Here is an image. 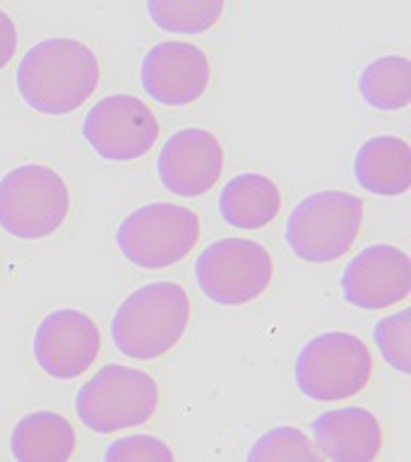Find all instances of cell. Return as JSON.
Returning a JSON list of instances; mask_svg holds the SVG:
<instances>
[{
	"label": "cell",
	"instance_id": "3957f363",
	"mask_svg": "<svg viewBox=\"0 0 411 462\" xmlns=\"http://www.w3.org/2000/svg\"><path fill=\"white\" fill-rule=\"evenodd\" d=\"M159 383L142 368L106 364L78 390L75 411L94 433L108 436L147 424L157 414Z\"/></svg>",
	"mask_w": 411,
	"mask_h": 462
},
{
	"label": "cell",
	"instance_id": "4fadbf2b",
	"mask_svg": "<svg viewBox=\"0 0 411 462\" xmlns=\"http://www.w3.org/2000/svg\"><path fill=\"white\" fill-rule=\"evenodd\" d=\"M161 186L178 198H200L219 183L224 147L212 130L183 128L173 133L157 157Z\"/></svg>",
	"mask_w": 411,
	"mask_h": 462
},
{
	"label": "cell",
	"instance_id": "2e32d148",
	"mask_svg": "<svg viewBox=\"0 0 411 462\" xmlns=\"http://www.w3.org/2000/svg\"><path fill=\"white\" fill-rule=\"evenodd\" d=\"M279 212L281 190L265 173H238L219 193V215L238 231L265 229Z\"/></svg>",
	"mask_w": 411,
	"mask_h": 462
},
{
	"label": "cell",
	"instance_id": "9a60e30c",
	"mask_svg": "<svg viewBox=\"0 0 411 462\" xmlns=\"http://www.w3.org/2000/svg\"><path fill=\"white\" fill-rule=\"evenodd\" d=\"M353 176L363 190L380 198H399L411 186V147L404 137L375 135L353 157Z\"/></svg>",
	"mask_w": 411,
	"mask_h": 462
},
{
	"label": "cell",
	"instance_id": "7a4b0ae2",
	"mask_svg": "<svg viewBox=\"0 0 411 462\" xmlns=\"http://www.w3.org/2000/svg\"><path fill=\"white\" fill-rule=\"evenodd\" d=\"M190 296L178 282L159 280L135 289L111 318L115 349L135 361L161 359L186 337Z\"/></svg>",
	"mask_w": 411,
	"mask_h": 462
},
{
	"label": "cell",
	"instance_id": "7402d4cb",
	"mask_svg": "<svg viewBox=\"0 0 411 462\" xmlns=\"http://www.w3.org/2000/svg\"><path fill=\"white\" fill-rule=\"evenodd\" d=\"M104 462H176V455L159 436L130 433L108 443Z\"/></svg>",
	"mask_w": 411,
	"mask_h": 462
},
{
	"label": "cell",
	"instance_id": "30bf717a",
	"mask_svg": "<svg viewBox=\"0 0 411 462\" xmlns=\"http://www.w3.org/2000/svg\"><path fill=\"white\" fill-rule=\"evenodd\" d=\"M101 352V330L89 313L56 309L34 332V359L56 381H75L94 366Z\"/></svg>",
	"mask_w": 411,
	"mask_h": 462
},
{
	"label": "cell",
	"instance_id": "d6986e66",
	"mask_svg": "<svg viewBox=\"0 0 411 462\" xmlns=\"http://www.w3.org/2000/svg\"><path fill=\"white\" fill-rule=\"evenodd\" d=\"M224 0H150L147 13L169 34H205L222 20Z\"/></svg>",
	"mask_w": 411,
	"mask_h": 462
},
{
	"label": "cell",
	"instance_id": "ffe728a7",
	"mask_svg": "<svg viewBox=\"0 0 411 462\" xmlns=\"http://www.w3.org/2000/svg\"><path fill=\"white\" fill-rule=\"evenodd\" d=\"M245 462H327L308 433L296 426H277L260 436Z\"/></svg>",
	"mask_w": 411,
	"mask_h": 462
},
{
	"label": "cell",
	"instance_id": "5b68a950",
	"mask_svg": "<svg viewBox=\"0 0 411 462\" xmlns=\"http://www.w3.org/2000/svg\"><path fill=\"white\" fill-rule=\"evenodd\" d=\"M70 215V188L39 162L14 166L0 179V226L22 241L53 236Z\"/></svg>",
	"mask_w": 411,
	"mask_h": 462
},
{
	"label": "cell",
	"instance_id": "ac0fdd59",
	"mask_svg": "<svg viewBox=\"0 0 411 462\" xmlns=\"http://www.w3.org/2000/svg\"><path fill=\"white\" fill-rule=\"evenodd\" d=\"M359 92L375 111H402L411 104L409 58L389 53L370 60L359 75Z\"/></svg>",
	"mask_w": 411,
	"mask_h": 462
},
{
	"label": "cell",
	"instance_id": "5bb4252c",
	"mask_svg": "<svg viewBox=\"0 0 411 462\" xmlns=\"http://www.w3.org/2000/svg\"><path fill=\"white\" fill-rule=\"evenodd\" d=\"M313 443L330 462H375L382 450L380 419L356 404L327 410L313 421Z\"/></svg>",
	"mask_w": 411,
	"mask_h": 462
},
{
	"label": "cell",
	"instance_id": "ba28073f",
	"mask_svg": "<svg viewBox=\"0 0 411 462\" xmlns=\"http://www.w3.org/2000/svg\"><path fill=\"white\" fill-rule=\"evenodd\" d=\"M274 280V260L252 238H219L195 260V282L209 301L243 306L265 294Z\"/></svg>",
	"mask_w": 411,
	"mask_h": 462
},
{
	"label": "cell",
	"instance_id": "52a82bcc",
	"mask_svg": "<svg viewBox=\"0 0 411 462\" xmlns=\"http://www.w3.org/2000/svg\"><path fill=\"white\" fill-rule=\"evenodd\" d=\"M200 241V217L176 202H150L130 212L115 231L123 258L142 270L178 265Z\"/></svg>",
	"mask_w": 411,
	"mask_h": 462
},
{
	"label": "cell",
	"instance_id": "9c48e42d",
	"mask_svg": "<svg viewBox=\"0 0 411 462\" xmlns=\"http://www.w3.org/2000/svg\"><path fill=\"white\" fill-rule=\"evenodd\" d=\"M82 135L101 159L123 164L150 154L161 135V123L132 94H108L87 111Z\"/></svg>",
	"mask_w": 411,
	"mask_h": 462
},
{
	"label": "cell",
	"instance_id": "603a6c76",
	"mask_svg": "<svg viewBox=\"0 0 411 462\" xmlns=\"http://www.w3.org/2000/svg\"><path fill=\"white\" fill-rule=\"evenodd\" d=\"M17 43H20L17 24H14L13 17L0 7V70L7 68V63L14 58V53H17Z\"/></svg>",
	"mask_w": 411,
	"mask_h": 462
},
{
	"label": "cell",
	"instance_id": "8fae6325",
	"mask_svg": "<svg viewBox=\"0 0 411 462\" xmlns=\"http://www.w3.org/2000/svg\"><path fill=\"white\" fill-rule=\"evenodd\" d=\"M411 291V260L392 244H373L359 251L342 273L344 301L361 310L392 309Z\"/></svg>",
	"mask_w": 411,
	"mask_h": 462
},
{
	"label": "cell",
	"instance_id": "44dd1931",
	"mask_svg": "<svg viewBox=\"0 0 411 462\" xmlns=\"http://www.w3.org/2000/svg\"><path fill=\"white\" fill-rule=\"evenodd\" d=\"M373 339L382 359L399 374L409 375L411 371V323L409 309H402L378 320L373 328Z\"/></svg>",
	"mask_w": 411,
	"mask_h": 462
},
{
	"label": "cell",
	"instance_id": "8992f818",
	"mask_svg": "<svg viewBox=\"0 0 411 462\" xmlns=\"http://www.w3.org/2000/svg\"><path fill=\"white\" fill-rule=\"evenodd\" d=\"M296 385L315 402H342L361 395L373 378V354L352 332H323L296 354Z\"/></svg>",
	"mask_w": 411,
	"mask_h": 462
},
{
	"label": "cell",
	"instance_id": "e0dca14e",
	"mask_svg": "<svg viewBox=\"0 0 411 462\" xmlns=\"http://www.w3.org/2000/svg\"><path fill=\"white\" fill-rule=\"evenodd\" d=\"M75 448V426L53 410L29 411L10 433L14 462H70Z\"/></svg>",
	"mask_w": 411,
	"mask_h": 462
},
{
	"label": "cell",
	"instance_id": "6da1fadb",
	"mask_svg": "<svg viewBox=\"0 0 411 462\" xmlns=\"http://www.w3.org/2000/svg\"><path fill=\"white\" fill-rule=\"evenodd\" d=\"M17 89L32 111L68 116L85 106L101 79L99 58L85 42L50 36L34 43L17 65Z\"/></svg>",
	"mask_w": 411,
	"mask_h": 462
},
{
	"label": "cell",
	"instance_id": "277c9868",
	"mask_svg": "<svg viewBox=\"0 0 411 462\" xmlns=\"http://www.w3.org/2000/svg\"><path fill=\"white\" fill-rule=\"evenodd\" d=\"M363 200L346 190H317L287 219V244L296 258L324 265L352 251L363 226Z\"/></svg>",
	"mask_w": 411,
	"mask_h": 462
},
{
	"label": "cell",
	"instance_id": "7c38bea8",
	"mask_svg": "<svg viewBox=\"0 0 411 462\" xmlns=\"http://www.w3.org/2000/svg\"><path fill=\"white\" fill-rule=\"evenodd\" d=\"M140 82L157 104L187 106L207 92L212 63L197 43L161 42L144 53Z\"/></svg>",
	"mask_w": 411,
	"mask_h": 462
}]
</instances>
